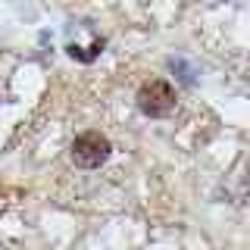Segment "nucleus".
<instances>
[{
    "instance_id": "nucleus-1",
    "label": "nucleus",
    "mask_w": 250,
    "mask_h": 250,
    "mask_svg": "<svg viewBox=\"0 0 250 250\" xmlns=\"http://www.w3.org/2000/svg\"><path fill=\"white\" fill-rule=\"evenodd\" d=\"M138 109L150 119H163L175 109V88L166 82V78H150L138 88V97H135Z\"/></svg>"
},
{
    "instance_id": "nucleus-2",
    "label": "nucleus",
    "mask_w": 250,
    "mask_h": 250,
    "mask_svg": "<svg viewBox=\"0 0 250 250\" xmlns=\"http://www.w3.org/2000/svg\"><path fill=\"white\" fill-rule=\"evenodd\" d=\"M109 153H113V144H109L106 135H100V131H82L72 147H69V156H72V163L78 169H97L104 166L109 160Z\"/></svg>"
},
{
    "instance_id": "nucleus-3",
    "label": "nucleus",
    "mask_w": 250,
    "mask_h": 250,
    "mask_svg": "<svg viewBox=\"0 0 250 250\" xmlns=\"http://www.w3.org/2000/svg\"><path fill=\"white\" fill-rule=\"evenodd\" d=\"M104 47H106V41H104V38H94V44H91V47L69 44V47H66V53H69L72 60H78V62H94V60L100 57V53H104Z\"/></svg>"
}]
</instances>
